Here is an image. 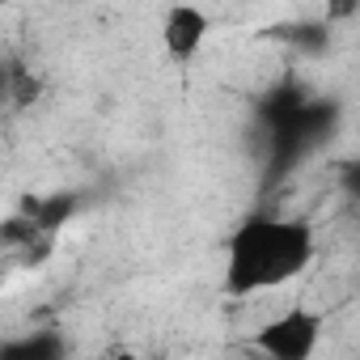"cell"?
Returning a JSON list of instances; mask_svg holds the SVG:
<instances>
[{
  "instance_id": "5",
  "label": "cell",
  "mask_w": 360,
  "mask_h": 360,
  "mask_svg": "<svg viewBox=\"0 0 360 360\" xmlns=\"http://www.w3.org/2000/svg\"><path fill=\"white\" fill-rule=\"evenodd\" d=\"M94 360H144L136 347H127V343H110V347H102Z\"/></svg>"
},
{
  "instance_id": "4",
  "label": "cell",
  "mask_w": 360,
  "mask_h": 360,
  "mask_svg": "<svg viewBox=\"0 0 360 360\" xmlns=\"http://www.w3.org/2000/svg\"><path fill=\"white\" fill-rule=\"evenodd\" d=\"M72 343L56 326H39L26 335H5L0 339V360H68Z\"/></svg>"
},
{
  "instance_id": "1",
  "label": "cell",
  "mask_w": 360,
  "mask_h": 360,
  "mask_svg": "<svg viewBox=\"0 0 360 360\" xmlns=\"http://www.w3.org/2000/svg\"><path fill=\"white\" fill-rule=\"evenodd\" d=\"M314 259H318V233L305 217L255 212L225 238L221 292L233 301L276 292L297 276H305Z\"/></svg>"
},
{
  "instance_id": "3",
  "label": "cell",
  "mask_w": 360,
  "mask_h": 360,
  "mask_svg": "<svg viewBox=\"0 0 360 360\" xmlns=\"http://www.w3.org/2000/svg\"><path fill=\"white\" fill-rule=\"evenodd\" d=\"M208 34H212V18L200 5H169L161 13V47H165V60L178 68H191L200 60Z\"/></svg>"
},
{
  "instance_id": "7",
  "label": "cell",
  "mask_w": 360,
  "mask_h": 360,
  "mask_svg": "<svg viewBox=\"0 0 360 360\" xmlns=\"http://www.w3.org/2000/svg\"><path fill=\"white\" fill-rule=\"evenodd\" d=\"M153 360H165V356H153Z\"/></svg>"
},
{
  "instance_id": "2",
  "label": "cell",
  "mask_w": 360,
  "mask_h": 360,
  "mask_svg": "<svg viewBox=\"0 0 360 360\" xmlns=\"http://www.w3.org/2000/svg\"><path fill=\"white\" fill-rule=\"evenodd\" d=\"M326 335V314L314 305H288L255 326L250 343L267 360H314Z\"/></svg>"
},
{
  "instance_id": "6",
  "label": "cell",
  "mask_w": 360,
  "mask_h": 360,
  "mask_svg": "<svg viewBox=\"0 0 360 360\" xmlns=\"http://www.w3.org/2000/svg\"><path fill=\"white\" fill-rule=\"evenodd\" d=\"M5 94H9V72L0 68V98H5Z\"/></svg>"
}]
</instances>
